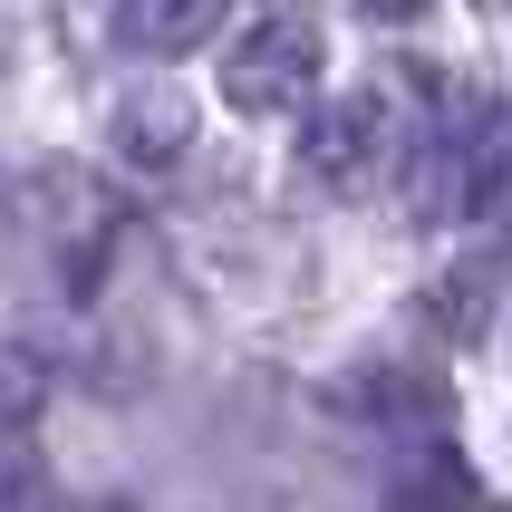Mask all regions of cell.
<instances>
[{
    "label": "cell",
    "mask_w": 512,
    "mask_h": 512,
    "mask_svg": "<svg viewBox=\"0 0 512 512\" xmlns=\"http://www.w3.org/2000/svg\"><path fill=\"white\" fill-rule=\"evenodd\" d=\"M319 87V29L310 20H261L242 49L223 58V97L242 116H290Z\"/></svg>",
    "instance_id": "6da1fadb"
},
{
    "label": "cell",
    "mask_w": 512,
    "mask_h": 512,
    "mask_svg": "<svg viewBox=\"0 0 512 512\" xmlns=\"http://www.w3.org/2000/svg\"><path fill=\"white\" fill-rule=\"evenodd\" d=\"M377 145H387V107H377V97H329V107H310V126H300V165H310L319 184H368Z\"/></svg>",
    "instance_id": "7a4b0ae2"
},
{
    "label": "cell",
    "mask_w": 512,
    "mask_h": 512,
    "mask_svg": "<svg viewBox=\"0 0 512 512\" xmlns=\"http://www.w3.org/2000/svg\"><path fill=\"white\" fill-rule=\"evenodd\" d=\"M184 145H194V107H184L174 87H145V97L116 107V155H126V165L155 174V165H174Z\"/></svg>",
    "instance_id": "3957f363"
},
{
    "label": "cell",
    "mask_w": 512,
    "mask_h": 512,
    "mask_svg": "<svg viewBox=\"0 0 512 512\" xmlns=\"http://www.w3.org/2000/svg\"><path fill=\"white\" fill-rule=\"evenodd\" d=\"M213 20H223V0H126V49H145V58H184V49H203L213 39Z\"/></svg>",
    "instance_id": "277c9868"
},
{
    "label": "cell",
    "mask_w": 512,
    "mask_h": 512,
    "mask_svg": "<svg viewBox=\"0 0 512 512\" xmlns=\"http://www.w3.org/2000/svg\"><path fill=\"white\" fill-rule=\"evenodd\" d=\"M397 512H484V484L435 445V455H416V464L397 474Z\"/></svg>",
    "instance_id": "5b68a950"
},
{
    "label": "cell",
    "mask_w": 512,
    "mask_h": 512,
    "mask_svg": "<svg viewBox=\"0 0 512 512\" xmlns=\"http://www.w3.org/2000/svg\"><path fill=\"white\" fill-rule=\"evenodd\" d=\"M358 10H368V20H416L426 0H358Z\"/></svg>",
    "instance_id": "8992f818"
}]
</instances>
